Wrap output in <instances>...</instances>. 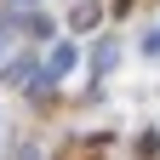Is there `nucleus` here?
I'll return each instance as SVG.
<instances>
[{
    "label": "nucleus",
    "mask_w": 160,
    "mask_h": 160,
    "mask_svg": "<svg viewBox=\"0 0 160 160\" xmlns=\"http://www.w3.org/2000/svg\"><path fill=\"white\" fill-rule=\"evenodd\" d=\"M97 23V6H74V29H92Z\"/></svg>",
    "instance_id": "1"
}]
</instances>
